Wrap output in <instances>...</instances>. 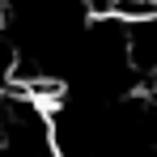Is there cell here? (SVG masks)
Masks as SVG:
<instances>
[{
  "label": "cell",
  "instance_id": "obj_2",
  "mask_svg": "<svg viewBox=\"0 0 157 157\" xmlns=\"http://www.w3.org/2000/svg\"><path fill=\"white\" fill-rule=\"evenodd\" d=\"M115 21H144V17H153L157 13V0H110V9H106Z\"/></svg>",
  "mask_w": 157,
  "mask_h": 157
},
{
  "label": "cell",
  "instance_id": "obj_1",
  "mask_svg": "<svg viewBox=\"0 0 157 157\" xmlns=\"http://www.w3.org/2000/svg\"><path fill=\"white\" fill-rule=\"evenodd\" d=\"M123 43H128V64L136 77H157V13L144 21H128L123 26Z\"/></svg>",
  "mask_w": 157,
  "mask_h": 157
}]
</instances>
